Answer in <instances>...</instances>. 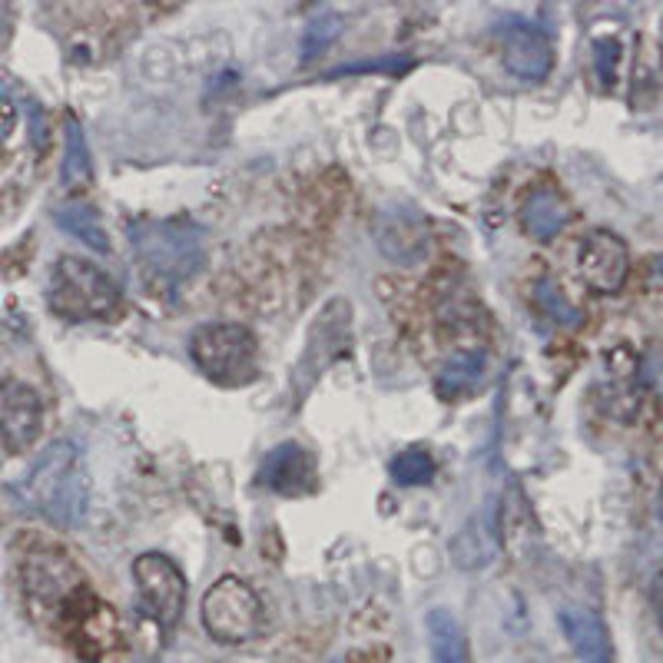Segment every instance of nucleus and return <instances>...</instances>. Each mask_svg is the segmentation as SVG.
<instances>
[{
  "mask_svg": "<svg viewBox=\"0 0 663 663\" xmlns=\"http://www.w3.org/2000/svg\"><path fill=\"white\" fill-rule=\"evenodd\" d=\"M389 472H392L395 485H402V488H422V485L435 481L438 465H435L432 452H425V448H405V452H398L392 458Z\"/></svg>",
  "mask_w": 663,
  "mask_h": 663,
  "instance_id": "412c9836",
  "label": "nucleus"
},
{
  "mask_svg": "<svg viewBox=\"0 0 663 663\" xmlns=\"http://www.w3.org/2000/svg\"><path fill=\"white\" fill-rule=\"evenodd\" d=\"M133 249L146 282L159 286H179L203 266L199 229L186 219H139Z\"/></svg>",
  "mask_w": 663,
  "mask_h": 663,
  "instance_id": "7ed1b4c3",
  "label": "nucleus"
},
{
  "mask_svg": "<svg viewBox=\"0 0 663 663\" xmlns=\"http://www.w3.org/2000/svg\"><path fill=\"white\" fill-rule=\"evenodd\" d=\"M661 521H663V485H661Z\"/></svg>",
  "mask_w": 663,
  "mask_h": 663,
  "instance_id": "cd10ccee",
  "label": "nucleus"
},
{
  "mask_svg": "<svg viewBox=\"0 0 663 663\" xmlns=\"http://www.w3.org/2000/svg\"><path fill=\"white\" fill-rule=\"evenodd\" d=\"M27 508L60 528H76L90 508V472L83 452L73 442H53L20 481Z\"/></svg>",
  "mask_w": 663,
  "mask_h": 663,
  "instance_id": "f257e3e1",
  "label": "nucleus"
},
{
  "mask_svg": "<svg viewBox=\"0 0 663 663\" xmlns=\"http://www.w3.org/2000/svg\"><path fill=\"white\" fill-rule=\"evenodd\" d=\"M398 242H405L408 246V259L412 256H418L422 249H425V236L415 229V222L412 219H392L389 222V229H382L379 232V246L395 259V252H398Z\"/></svg>",
  "mask_w": 663,
  "mask_h": 663,
  "instance_id": "5701e85b",
  "label": "nucleus"
},
{
  "mask_svg": "<svg viewBox=\"0 0 663 663\" xmlns=\"http://www.w3.org/2000/svg\"><path fill=\"white\" fill-rule=\"evenodd\" d=\"M618 43L614 40H601L598 43V73L604 83H614V63H618Z\"/></svg>",
  "mask_w": 663,
  "mask_h": 663,
  "instance_id": "393cba45",
  "label": "nucleus"
},
{
  "mask_svg": "<svg viewBox=\"0 0 663 663\" xmlns=\"http://www.w3.org/2000/svg\"><path fill=\"white\" fill-rule=\"evenodd\" d=\"M53 219L63 232H70L73 239H80L93 252H110V236H106V229H103V222H100V216L90 203L70 199V203L56 206Z\"/></svg>",
  "mask_w": 663,
  "mask_h": 663,
  "instance_id": "aec40b11",
  "label": "nucleus"
},
{
  "mask_svg": "<svg viewBox=\"0 0 663 663\" xmlns=\"http://www.w3.org/2000/svg\"><path fill=\"white\" fill-rule=\"evenodd\" d=\"M259 485L282 495V498H302L315 491V458L299 442L276 445L259 468Z\"/></svg>",
  "mask_w": 663,
  "mask_h": 663,
  "instance_id": "ddd939ff",
  "label": "nucleus"
},
{
  "mask_svg": "<svg viewBox=\"0 0 663 663\" xmlns=\"http://www.w3.org/2000/svg\"><path fill=\"white\" fill-rule=\"evenodd\" d=\"M13 126H17V106L7 93H0V143L13 133Z\"/></svg>",
  "mask_w": 663,
  "mask_h": 663,
  "instance_id": "a878e982",
  "label": "nucleus"
},
{
  "mask_svg": "<svg viewBox=\"0 0 663 663\" xmlns=\"http://www.w3.org/2000/svg\"><path fill=\"white\" fill-rule=\"evenodd\" d=\"M43 432V402L37 389L20 379H0V445L10 455H23Z\"/></svg>",
  "mask_w": 663,
  "mask_h": 663,
  "instance_id": "9b49d317",
  "label": "nucleus"
},
{
  "mask_svg": "<svg viewBox=\"0 0 663 663\" xmlns=\"http://www.w3.org/2000/svg\"><path fill=\"white\" fill-rule=\"evenodd\" d=\"M518 222L535 242H551L571 222V203L564 199V193L558 186L538 183L525 193Z\"/></svg>",
  "mask_w": 663,
  "mask_h": 663,
  "instance_id": "4468645a",
  "label": "nucleus"
},
{
  "mask_svg": "<svg viewBox=\"0 0 663 663\" xmlns=\"http://www.w3.org/2000/svg\"><path fill=\"white\" fill-rule=\"evenodd\" d=\"M578 272L594 292H604V296L621 292L631 276L628 242L611 229L588 232L578 246Z\"/></svg>",
  "mask_w": 663,
  "mask_h": 663,
  "instance_id": "9d476101",
  "label": "nucleus"
},
{
  "mask_svg": "<svg viewBox=\"0 0 663 663\" xmlns=\"http://www.w3.org/2000/svg\"><path fill=\"white\" fill-rule=\"evenodd\" d=\"M651 608H654L657 628L663 631V568L654 574V581H651Z\"/></svg>",
  "mask_w": 663,
  "mask_h": 663,
  "instance_id": "bb28decb",
  "label": "nucleus"
},
{
  "mask_svg": "<svg viewBox=\"0 0 663 663\" xmlns=\"http://www.w3.org/2000/svg\"><path fill=\"white\" fill-rule=\"evenodd\" d=\"M495 551H498L495 531H491V521L485 515L475 518L472 525H465V531L452 541V561L462 571H478V568L491 564Z\"/></svg>",
  "mask_w": 663,
  "mask_h": 663,
  "instance_id": "6ab92c4d",
  "label": "nucleus"
},
{
  "mask_svg": "<svg viewBox=\"0 0 663 663\" xmlns=\"http://www.w3.org/2000/svg\"><path fill=\"white\" fill-rule=\"evenodd\" d=\"M203 628L222 648H239L252 641L262 628V601L242 578H219L203 598Z\"/></svg>",
  "mask_w": 663,
  "mask_h": 663,
  "instance_id": "39448f33",
  "label": "nucleus"
},
{
  "mask_svg": "<svg viewBox=\"0 0 663 663\" xmlns=\"http://www.w3.org/2000/svg\"><path fill=\"white\" fill-rule=\"evenodd\" d=\"M133 581L139 591V608L163 628H176L186 608V578L166 555L146 551L133 561Z\"/></svg>",
  "mask_w": 663,
  "mask_h": 663,
  "instance_id": "6e6552de",
  "label": "nucleus"
},
{
  "mask_svg": "<svg viewBox=\"0 0 663 663\" xmlns=\"http://www.w3.org/2000/svg\"><path fill=\"white\" fill-rule=\"evenodd\" d=\"M538 305L548 312V319H555V322H561V325H578V319H581V312L568 302V296H564V289L558 286V282H551V279H545V282H538Z\"/></svg>",
  "mask_w": 663,
  "mask_h": 663,
  "instance_id": "4be33fe9",
  "label": "nucleus"
},
{
  "mask_svg": "<svg viewBox=\"0 0 663 663\" xmlns=\"http://www.w3.org/2000/svg\"><path fill=\"white\" fill-rule=\"evenodd\" d=\"M63 130H66V149H63V169H60L63 186L70 193H86L93 186V156H90L86 133L73 113H66Z\"/></svg>",
  "mask_w": 663,
  "mask_h": 663,
  "instance_id": "a211bd4d",
  "label": "nucleus"
},
{
  "mask_svg": "<svg viewBox=\"0 0 663 663\" xmlns=\"http://www.w3.org/2000/svg\"><path fill=\"white\" fill-rule=\"evenodd\" d=\"M558 621H561V631H564L571 651L581 657V663H614L611 631L594 611H588V608H561Z\"/></svg>",
  "mask_w": 663,
  "mask_h": 663,
  "instance_id": "2eb2a0df",
  "label": "nucleus"
},
{
  "mask_svg": "<svg viewBox=\"0 0 663 663\" xmlns=\"http://www.w3.org/2000/svg\"><path fill=\"white\" fill-rule=\"evenodd\" d=\"M501 60L511 76L525 83H541L548 80L555 66V43L551 37L528 20H505L501 27Z\"/></svg>",
  "mask_w": 663,
  "mask_h": 663,
  "instance_id": "f8f14e48",
  "label": "nucleus"
},
{
  "mask_svg": "<svg viewBox=\"0 0 663 663\" xmlns=\"http://www.w3.org/2000/svg\"><path fill=\"white\" fill-rule=\"evenodd\" d=\"M428 628V648H432V661L435 663H472V644L465 628L458 624V618L445 608L428 611L425 618Z\"/></svg>",
  "mask_w": 663,
  "mask_h": 663,
  "instance_id": "dca6fc26",
  "label": "nucleus"
},
{
  "mask_svg": "<svg viewBox=\"0 0 663 663\" xmlns=\"http://www.w3.org/2000/svg\"><path fill=\"white\" fill-rule=\"evenodd\" d=\"M349 345H352V305L345 299H335L315 315L305 335V349L292 372V395L302 398L329 372V365L349 352Z\"/></svg>",
  "mask_w": 663,
  "mask_h": 663,
  "instance_id": "0eeeda50",
  "label": "nucleus"
},
{
  "mask_svg": "<svg viewBox=\"0 0 663 663\" xmlns=\"http://www.w3.org/2000/svg\"><path fill=\"white\" fill-rule=\"evenodd\" d=\"M56 624L66 631V638L73 641V648L80 651V657L90 663H96L103 654H110L120 644V621H116V614L103 601H96L90 594V588H83L66 604V611L60 614Z\"/></svg>",
  "mask_w": 663,
  "mask_h": 663,
  "instance_id": "1a4fd4ad",
  "label": "nucleus"
},
{
  "mask_svg": "<svg viewBox=\"0 0 663 663\" xmlns=\"http://www.w3.org/2000/svg\"><path fill=\"white\" fill-rule=\"evenodd\" d=\"M20 578H23L27 608L37 621H60L66 604L86 588L76 564L56 548H43V551L27 555Z\"/></svg>",
  "mask_w": 663,
  "mask_h": 663,
  "instance_id": "423d86ee",
  "label": "nucleus"
},
{
  "mask_svg": "<svg viewBox=\"0 0 663 663\" xmlns=\"http://www.w3.org/2000/svg\"><path fill=\"white\" fill-rule=\"evenodd\" d=\"M196 369L219 389H242L259 379V339L239 322H206L189 335Z\"/></svg>",
  "mask_w": 663,
  "mask_h": 663,
  "instance_id": "20e7f679",
  "label": "nucleus"
},
{
  "mask_svg": "<svg viewBox=\"0 0 663 663\" xmlns=\"http://www.w3.org/2000/svg\"><path fill=\"white\" fill-rule=\"evenodd\" d=\"M335 37H339V17H332V13L315 17V20L309 23V30H305L302 56H305V60H309V56H319V53L329 46V40H335Z\"/></svg>",
  "mask_w": 663,
  "mask_h": 663,
  "instance_id": "b1692460",
  "label": "nucleus"
},
{
  "mask_svg": "<svg viewBox=\"0 0 663 663\" xmlns=\"http://www.w3.org/2000/svg\"><path fill=\"white\" fill-rule=\"evenodd\" d=\"M46 305L66 322H116L123 312V292L100 266L60 256L46 279Z\"/></svg>",
  "mask_w": 663,
  "mask_h": 663,
  "instance_id": "f03ea898",
  "label": "nucleus"
},
{
  "mask_svg": "<svg viewBox=\"0 0 663 663\" xmlns=\"http://www.w3.org/2000/svg\"><path fill=\"white\" fill-rule=\"evenodd\" d=\"M481 375H485V349H465L455 359H448V365L435 382V392L445 402H462L481 385Z\"/></svg>",
  "mask_w": 663,
  "mask_h": 663,
  "instance_id": "f3484780",
  "label": "nucleus"
}]
</instances>
